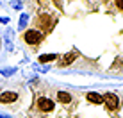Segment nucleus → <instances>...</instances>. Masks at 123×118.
Returning a JSON list of instances; mask_svg holds the SVG:
<instances>
[{"label": "nucleus", "mask_w": 123, "mask_h": 118, "mask_svg": "<svg viewBox=\"0 0 123 118\" xmlns=\"http://www.w3.org/2000/svg\"><path fill=\"white\" fill-rule=\"evenodd\" d=\"M18 100V93L16 91H4L0 93V102L2 104H12Z\"/></svg>", "instance_id": "obj_4"}, {"label": "nucleus", "mask_w": 123, "mask_h": 118, "mask_svg": "<svg viewBox=\"0 0 123 118\" xmlns=\"http://www.w3.org/2000/svg\"><path fill=\"white\" fill-rule=\"evenodd\" d=\"M87 100H89L91 104H102L104 102V98H102V95H98V93H95V91H89L87 93V97H86Z\"/></svg>", "instance_id": "obj_7"}, {"label": "nucleus", "mask_w": 123, "mask_h": 118, "mask_svg": "<svg viewBox=\"0 0 123 118\" xmlns=\"http://www.w3.org/2000/svg\"><path fill=\"white\" fill-rule=\"evenodd\" d=\"M57 57H59L57 54H41V56H39V63H41V65H45V63L55 61Z\"/></svg>", "instance_id": "obj_8"}, {"label": "nucleus", "mask_w": 123, "mask_h": 118, "mask_svg": "<svg viewBox=\"0 0 123 118\" xmlns=\"http://www.w3.org/2000/svg\"><path fill=\"white\" fill-rule=\"evenodd\" d=\"M77 59V52H68L62 56V59H59V66H68Z\"/></svg>", "instance_id": "obj_6"}, {"label": "nucleus", "mask_w": 123, "mask_h": 118, "mask_svg": "<svg viewBox=\"0 0 123 118\" xmlns=\"http://www.w3.org/2000/svg\"><path fill=\"white\" fill-rule=\"evenodd\" d=\"M0 118H12V116H9V115H4V113H0Z\"/></svg>", "instance_id": "obj_15"}, {"label": "nucleus", "mask_w": 123, "mask_h": 118, "mask_svg": "<svg viewBox=\"0 0 123 118\" xmlns=\"http://www.w3.org/2000/svg\"><path fill=\"white\" fill-rule=\"evenodd\" d=\"M4 43H6V50L7 52H12V48H14V31L12 29H6L4 31Z\"/></svg>", "instance_id": "obj_3"}, {"label": "nucleus", "mask_w": 123, "mask_h": 118, "mask_svg": "<svg viewBox=\"0 0 123 118\" xmlns=\"http://www.w3.org/2000/svg\"><path fill=\"white\" fill-rule=\"evenodd\" d=\"M37 106H39L41 111H46V113L54 111V102L50 98H46V97H41V98L37 100Z\"/></svg>", "instance_id": "obj_5"}, {"label": "nucleus", "mask_w": 123, "mask_h": 118, "mask_svg": "<svg viewBox=\"0 0 123 118\" xmlns=\"http://www.w3.org/2000/svg\"><path fill=\"white\" fill-rule=\"evenodd\" d=\"M11 6L14 7V9H22V2H11Z\"/></svg>", "instance_id": "obj_12"}, {"label": "nucleus", "mask_w": 123, "mask_h": 118, "mask_svg": "<svg viewBox=\"0 0 123 118\" xmlns=\"http://www.w3.org/2000/svg\"><path fill=\"white\" fill-rule=\"evenodd\" d=\"M116 6L120 7V9H123V0H120V2H116Z\"/></svg>", "instance_id": "obj_14"}, {"label": "nucleus", "mask_w": 123, "mask_h": 118, "mask_svg": "<svg viewBox=\"0 0 123 118\" xmlns=\"http://www.w3.org/2000/svg\"><path fill=\"white\" fill-rule=\"evenodd\" d=\"M23 39H25V43H29V45H32V47H36V45L41 43V39H43V34H41L39 31H36V29H31V31H27V32L23 34Z\"/></svg>", "instance_id": "obj_1"}, {"label": "nucleus", "mask_w": 123, "mask_h": 118, "mask_svg": "<svg viewBox=\"0 0 123 118\" xmlns=\"http://www.w3.org/2000/svg\"><path fill=\"white\" fill-rule=\"evenodd\" d=\"M57 100L62 104H70L71 102V95L66 93V91H57Z\"/></svg>", "instance_id": "obj_9"}, {"label": "nucleus", "mask_w": 123, "mask_h": 118, "mask_svg": "<svg viewBox=\"0 0 123 118\" xmlns=\"http://www.w3.org/2000/svg\"><path fill=\"white\" fill-rule=\"evenodd\" d=\"M0 22H2V23H7V22H9V18H7V16H4V18H0Z\"/></svg>", "instance_id": "obj_13"}, {"label": "nucleus", "mask_w": 123, "mask_h": 118, "mask_svg": "<svg viewBox=\"0 0 123 118\" xmlns=\"http://www.w3.org/2000/svg\"><path fill=\"white\" fill-rule=\"evenodd\" d=\"M102 98H104V104L111 109V111L118 109V106H120V98H118V95H114V93H105Z\"/></svg>", "instance_id": "obj_2"}, {"label": "nucleus", "mask_w": 123, "mask_h": 118, "mask_svg": "<svg viewBox=\"0 0 123 118\" xmlns=\"http://www.w3.org/2000/svg\"><path fill=\"white\" fill-rule=\"evenodd\" d=\"M14 72H16L14 66H7V68H2V70H0V73H2L4 77H11V75L14 73Z\"/></svg>", "instance_id": "obj_11"}, {"label": "nucleus", "mask_w": 123, "mask_h": 118, "mask_svg": "<svg viewBox=\"0 0 123 118\" xmlns=\"http://www.w3.org/2000/svg\"><path fill=\"white\" fill-rule=\"evenodd\" d=\"M27 23H29V14H27V13H22V14H20L18 29H25V27H27Z\"/></svg>", "instance_id": "obj_10"}]
</instances>
